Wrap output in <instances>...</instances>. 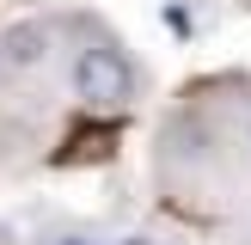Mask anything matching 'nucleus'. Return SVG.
<instances>
[{
    "instance_id": "3",
    "label": "nucleus",
    "mask_w": 251,
    "mask_h": 245,
    "mask_svg": "<svg viewBox=\"0 0 251 245\" xmlns=\"http://www.w3.org/2000/svg\"><path fill=\"white\" fill-rule=\"evenodd\" d=\"M37 55H43V31L37 24H19L6 37V61H37Z\"/></svg>"
},
{
    "instance_id": "1",
    "label": "nucleus",
    "mask_w": 251,
    "mask_h": 245,
    "mask_svg": "<svg viewBox=\"0 0 251 245\" xmlns=\"http://www.w3.org/2000/svg\"><path fill=\"white\" fill-rule=\"evenodd\" d=\"M74 92H80L86 104H98V110H117V104L135 98V68L117 55V49L92 43V49H80V61H74Z\"/></svg>"
},
{
    "instance_id": "2",
    "label": "nucleus",
    "mask_w": 251,
    "mask_h": 245,
    "mask_svg": "<svg viewBox=\"0 0 251 245\" xmlns=\"http://www.w3.org/2000/svg\"><path fill=\"white\" fill-rule=\"evenodd\" d=\"M110 141H117L110 129H86V135H74V141H68V153H61V159H104Z\"/></svg>"
},
{
    "instance_id": "5",
    "label": "nucleus",
    "mask_w": 251,
    "mask_h": 245,
    "mask_svg": "<svg viewBox=\"0 0 251 245\" xmlns=\"http://www.w3.org/2000/svg\"><path fill=\"white\" fill-rule=\"evenodd\" d=\"M68 245H86V239H68Z\"/></svg>"
},
{
    "instance_id": "4",
    "label": "nucleus",
    "mask_w": 251,
    "mask_h": 245,
    "mask_svg": "<svg viewBox=\"0 0 251 245\" xmlns=\"http://www.w3.org/2000/svg\"><path fill=\"white\" fill-rule=\"evenodd\" d=\"M123 245H147V239H123Z\"/></svg>"
}]
</instances>
